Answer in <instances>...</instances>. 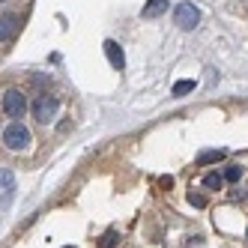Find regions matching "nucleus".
<instances>
[{"mask_svg":"<svg viewBox=\"0 0 248 248\" xmlns=\"http://www.w3.org/2000/svg\"><path fill=\"white\" fill-rule=\"evenodd\" d=\"M224 186V176L221 173H216V170H212V173H206L203 176V188H209V191H218Z\"/></svg>","mask_w":248,"mask_h":248,"instance_id":"nucleus-9","label":"nucleus"},{"mask_svg":"<svg viewBox=\"0 0 248 248\" xmlns=\"http://www.w3.org/2000/svg\"><path fill=\"white\" fill-rule=\"evenodd\" d=\"M221 176H224V183H239V180H242V168H239V165H230Z\"/></svg>","mask_w":248,"mask_h":248,"instance_id":"nucleus-11","label":"nucleus"},{"mask_svg":"<svg viewBox=\"0 0 248 248\" xmlns=\"http://www.w3.org/2000/svg\"><path fill=\"white\" fill-rule=\"evenodd\" d=\"M165 9H168V0H147L140 15H144V18H155V15H162Z\"/></svg>","mask_w":248,"mask_h":248,"instance_id":"nucleus-7","label":"nucleus"},{"mask_svg":"<svg viewBox=\"0 0 248 248\" xmlns=\"http://www.w3.org/2000/svg\"><path fill=\"white\" fill-rule=\"evenodd\" d=\"M194 87H198V84H194V81H176L170 93H173V96H188V93L194 90Z\"/></svg>","mask_w":248,"mask_h":248,"instance_id":"nucleus-10","label":"nucleus"},{"mask_svg":"<svg viewBox=\"0 0 248 248\" xmlns=\"http://www.w3.org/2000/svg\"><path fill=\"white\" fill-rule=\"evenodd\" d=\"M227 155V150H206L198 155V165H212V162H221V158Z\"/></svg>","mask_w":248,"mask_h":248,"instance_id":"nucleus-8","label":"nucleus"},{"mask_svg":"<svg viewBox=\"0 0 248 248\" xmlns=\"http://www.w3.org/2000/svg\"><path fill=\"white\" fill-rule=\"evenodd\" d=\"M18 15L15 12H6V15H0V42H6V39H12L15 33H18Z\"/></svg>","mask_w":248,"mask_h":248,"instance_id":"nucleus-5","label":"nucleus"},{"mask_svg":"<svg viewBox=\"0 0 248 248\" xmlns=\"http://www.w3.org/2000/svg\"><path fill=\"white\" fill-rule=\"evenodd\" d=\"M15 186V176H12V170H0V188H12Z\"/></svg>","mask_w":248,"mask_h":248,"instance_id":"nucleus-13","label":"nucleus"},{"mask_svg":"<svg viewBox=\"0 0 248 248\" xmlns=\"http://www.w3.org/2000/svg\"><path fill=\"white\" fill-rule=\"evenodd\" d=\"M105 57H108V63H111L114 69H123V66H126V54H123V48H120L114 39L105 42Z\"/></svg>","mask_w":248,"mask_h":248,"instance_id":"nucleus-6","label":"nucleus"},{"mask_svg":"<svg viewBox=\"0 0 248 248\" xmlns=\"http://www.w3.org/2000/svg\"><path fill=\"white\" fill-rule=\"evenodd\" d=\"M30 111H33V117H36L39 123H48V120L57 117V111H60V99L42 93V96H36V102L30 105Z\"/></svg>","mask_w":248,"mask_h":248,"instance_id":"nucleus-2","label":"nucleus"},{"mask_svg":"<svg viewBox=\"0 0 248 248\" xmlns=\"http://www.w3.org/2000/svg\"><path fill=\"white\" fill-rule=\"evenodd\" d=\"M173 21L180 24L183 30H194L198 21H201V12H198V6H191V3H180L173 9Z\"/></svg>","mask_w":248,"mask_h":248,"instance_id":"nucleus-4","label":"nucleus"},{"mask_svg":"<svg viewBox=\"0 0 248 248\" xmlns=\"http://www.w3.org/2000/svg\"><path fill=\"white\" fill-rule=\"evenodd\" d=\"M0 108H3V114H9V117H24L27 99H24L21 90H6L3 99H0Z\"/></svg>","mask_w":248,"mask_h":248,"instance_id":"nucleus-3","label":"nucleus"},{"mask_svg":"<svg viewBox=\"0 0 248 248\" xmlns=\"http://www.w3.org/2000/svg\"><path fill=\"white\" fill-rule=\"evenodd\" d=\"M3 144H6V150H12V153L27 150V144H30V132L24 129V123H9V126L3 129Z\"/></svg>","mask_w":248,"mask_h":248,"instance_id":"nucleus-1","label":"nucleus"},{"mask_svg":"<svg viewBox=\"0 0 248 248\" xmlns=\"http://www.w3.org/2000/svg\"><path fill=\"white\" fill-rule=\"evenodd\" d=\"M188 203H191L194 209H203V206H206V198H203V194H198V191H188Z\"/></svg>","mask_w":248,"mask_h":248,"instance_id":"nucleus-12","label":"nucleus"},{"mask_svg":"<svg viewBox=\"0 0 248 248\" xmlns=\"http://www.w3.org/2000/svg\"><path fill=\"white\" fill-rule=\"evenodd\" d=\"M117 245V233H114V230H108V233H105L102 236V242H99V248H114Z\"/></svg>","mask_w":248,"mask_h":248,"instance_id":"nucleus-14","label":"nucleus"}]
</instances>
